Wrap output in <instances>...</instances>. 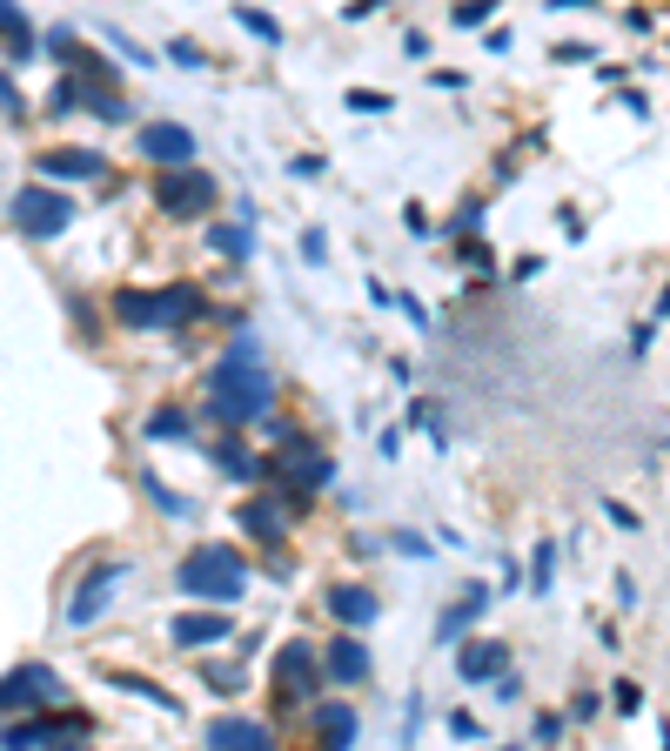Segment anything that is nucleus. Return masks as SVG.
Masks as SVG:
<instances>
[{
	"instance_id": "20e7f679",
	"label": "nucleus",
	"mask_w": 670,
	"mask_h": 751,
	"mask_svg": "<svg viewBox=\"0 0 670 751\" xmlns=\"http://www.w3.org/2000/svg\"><path fill=\"white\" fill-rule=\"evenodd\" d=\"M14 222H21L27 235H41V242H48V235H61V228L74 222V202H67L54 182H27V188L14 195Z\"/></svg>"
},
{
	"instance_id": "f3484780",
	"label": "nucleus",
	"mask_w": 670,
	"mask_h": 751,
	"mask_svg": "<svg viewBox=\"0 0 670 751\" xmlns=\"http://www.w3.org/2000/svg\"><path fill=\"white\" fill-rule=\"evenodd\" d=\"M483 604H490V590L477 584V590H469V598H463V604H450V611H443V624H437V638H443V644H450V638H463V630H469V624H477V617H483Z\"/></svg>"
},
{
	"instance_id": "a211bd4d",
	"label": "nucleus",
	"mask_w": 670,
	"mask_h": 751,
	"mask_svg": "<svg viewBox=\"0 0 670 751\" xmlns=\"http://www.w3.org/2000/svg\"><path fill=\"white\" fill-rule=\"evenodd\" d=\"M194 315H202V289L194 283H175V289H162V323H194Z\"/></svg>"
},
{
	"instance_id": "6e6552de",
	"label": "nucleus",
	"mask_w": 670,
	"mask_h": 751,
	"mask_svg": "<svg viewBox=\"0 0 670 751\" xmlns=\"http://www.w3.org/2000/svg\"><path fill=\"white\" fill-rule=\"evenodd\" d=\"M168 630H175V644H188V651H202V644H222V638H235V624H228V611H222V604H208V611H181Z\"/></svg>"
},
{
	"instance_id": "6ab92c4d",
	"label": "nucleus",
	"mask_w": 670,
	"mask_h": 751,
	"mask_svg": "<svg viewBox=\"0 0 670 751\" xmlns=\"http://www.w3.org/2000/svg\"><path fill=\"white\" fill-rule=\"evenodd\" d=\"M242 530L255 543H282V510L275 503H242Z\"/></svg>"
},
{
	"instance_id": "bb28decb",
	"label": "nucleus",
	"mask_w": 670,
	"mask_h": 751,
	"mask_svg": "<svg viewBox=\"0 0 670 751\" xmlns=\"http://www.w3.org/2000/svg\"><path fill=\"white\" fill-rule=\"evenodd\" d=\"M549 571H557V543H536V558H530V584L549 590Z\"/></svg>"
},
{
	"instance_id": "2eb2a0df",
	"label": "nucleus",
	"mask_w": 670,
	"mask_h": 751,
	"mask_svg": "<svg viewBox=\"0 0 670 751\" xmlns=\"http://www.w3.org/2000/svg\"><path fill=\"white\" fill-rule=\"evenodd\" d=\"M114 315H122L128 329H162V296H148V289H122V296H114Z\"/></svg>"
},
{
	"instance_id": "4be33fe9",
	"label": "nucleus",
	"mask_w": 670,
	"mask_h": 751,
	"mask_svg": "<svg viewBox=\"0 0 670 751\" xmlns=\"http://www.w3.org/2000/svg\"><path fill=\"white\" fill-rule=\"evenodd\" d=\"M315 731H323L329 744H356V711H349V704H323V711H315Z\"/></svg>"
},
{
	"instance_id": "b1692460",
	"label": "nucleus",
	"mask_w": 670,
	"mask_h": 751,
	"mask_svg": "<svg viewBox=\"0 0 670 751\" xmlns=\"http://www.w3.org/2000/svg\"><path fill=\"white\" fill-rule=\"evenodd\" d=\"M108 685H114V691H135V698H148V704H162V711H181V704H175V698H168L162 685H148V678H135V671H108Z\"/></svg>"
},
{
	"instance_id": "1a4fd4ad",
	"label": "nucleus",
	"mask_w": 670,
	"mask_h": 751,
	"mask_svg": "<svg viewBox=\"0 0 670 751\" xmlns=\"http://www.w3.org/2000/svg\"><path fill=\"white\" fill-rule=\"evenodd\" d=\"M108 175V162L94 148H54V154H41V182H101Z\"/></svg>"
},
{
	"instance_id": "5701e85b",
	"label": "nucleus",
	"mask_w": 670,
	"mask_h": 751,
	"mask_svg": "<svg viewBox=\"0 0 670 751\" xmlns=\"http://www.w3.org/2000/svg\"><path fill=\"white\" fill-rule=\"evenodd\" d=\"M208 249H215V255H228V262H249V222L235 215L228 228H208Z\"/></svg>"
},
{
	"instance_id": "4468645a",
	"label": "nucleus",
	"mask_w": 670,
	"mask_h": 751,
	"mask_svg": "<svg viewBox=\"0 0 670 751\" xmlns=\"http://www.w3.org/2000/svg\"><path fill=\"white\" fill-rule=\"evenodd\" d=\"M275 678H282V691L289 698H302L308 685H315V651L295 638V644H282V658H275Z\"/></svg>"
},
{
	"instance_id": "c756f323",
	"label": "nucleus",
	"mask_w": 670,
	"mask_h": 751,
	"mask_svg": "<svg viewBox=\"0 0 670 751\" xmlns=\"http://www.w3.org/2000/svg\"><path fill=\"white\" fill-rule=\"evenodd\" d=\"M302 255L323 262V255H329V235H323V228H302Z\"/></svg>"
},
{
	"instance_id": "393cba45",
	"label": "nucleus",
	"mask_w": 670,
	"mask_h": 751,
	"mask_svg": "<svg viewBox=\"0 0 670 751\" xmlns=\"http://www.w3.org/2000/svg\"><path fill=\"white\" fill-rule=\"evenodd\" d=\"M141 429H148L154 443H181V437H188V416H181V410H154Z\"/></svg>"
},
{
	"instance_id": "cd10ccee",
	"label": "nucleus",
	"mask_w": 670,
	"mask_h": 751,
	"mask_svg": "<svg viewBox=\"0 0 670 751\" xmlns=\"http://www.w3.org/2000/svg\"><path fill=\"white\" fill-rule=\"evenodd\" d=\"M496 14V0H463V8H456V27H483Z\"/></svg>"
},
{
	"instance_id": "9b49d317",
	"label": "nucleus",
	"mask_w": 670,
	"mask_h": 751,
	"mask_svg": "<svg viewBox=\"0 0 670 751\" xmlns=\"http://www.w3.org/2000/svg\"><path fill=\"white\" fill-rule=\"evenodd\" d=\"M323 671H329L336 685H363V678H369V651H363V638H329Z\"/></svg>"
},
{
	"instance_id": "423d86ee",
	"label": "nucleus",
	"mask_w": 670,
	"mask_h": 751,
	"mask_svg": "<svg viewBox=\"0 0 670 751\" xmlns=\"http://www.w3.org/2000/svg\"><path fill=\"white\" fill-rule=\"evenodd\" d=\"M88 731H94V725L81 718V711H61V718H54V704H48V718H14V725H8V744H14V751H27V744H61V738L81 744Z\"/></svg>"
},
{
	"instance_id": "72a5a7b5",
	"label": "nucleus",
	"mask_w": 670,
	"mask_h": 751,
	"mask_svg": "<svg viewBox=\"0 0 670 751\" xmlns=\"http://www.w3.org/2000/svg\"><path fill=\"white\" fill-rule=\"evenodd\" d=\"M557 8H597V0H557Z\"/></svg>"
},
{
	"instance_id": "f03ea898",
	"label": "nucleus",
	"mask_w": 670,
	"mask_h": 751,
	"mask_svg": "<svg viewBox=\"0 0 670 751\" xmlns=\"http://www.w3.org/2000/svg\"><path fill=\"white\" fill-rule=\"evenodd\" d=\"M175 584L188 590V598H202V604H235L249 590V564L235 558L228 543H194L181 558V571H175Z\"/></svg>"
},
{
	"instance_id": "f257e3e1",
	"label": "nucleus",
	"mask_w": 670,
	"mask_h": 751,
	"mask_svg": "<svg viewBox=\"0 0 670 751\" xmlns=\"http://www.w3.org/2000/svg\"><path fill=\"white\" fill-rule=\"evenodd\" d=\"M268 403H275V370L262 363V349L242 336V342H235L222 363L208 370V416L228 423V429H249V423L268 416Z\"/></svg>"
},
{
	"instance_id": "c85d7f7f",
	"label": "nucleus",
	"mask_w": 670,
	"mask_h": 751,
	"mask_svg": "<svg viewBox=\"0 0 670 751\" xmlns=\"http://www.w3.org/2000/svg\"><path fill=\"white\" fill-rule=\"evenodd\" d=\"M349 108H356V114H382L389 95H376V88H349Z\"/></svg>"
},
{
	"instance_id": "2f4dec72",
	"label": "nucleus",
	"mask_w": 670,
	"mask_h": 751,
	"mask_svg": "<svg viewBox=\"0 0 670 751\" xmlns=\"http://www.w3.org/2000/svg\"><path fill=\"white\" fill-rule=\"evenodd\" d=\"M21 108H27V101H21V88L8 82V74H0V114H21Z\"/></svg>"
},
{
	"instance_id": "a878e982",
	"label": "nucleus",
	"mask_w": 670,
	"mask_h": 751,
	"mask_svg": "<svg viewBox=\"0 0 670 751\" xmlns=\"http://www.w3.org/2000/svg\"><path fill=\"white\" fill-rule=\"evenodd\" d=\"M235 21H242V27L255 34V41H268V48H275V41H282V27H275L268 14H255V8H242V14H235Z\"/></svg>"
},
{
	"instance_id": "412c9836",
	"label": "nucleus",
	"mask_w": 670,
	"mask_h": 751,
	"mask_svg": "<svg viewBox=\"0 0 670 751\" xmlns=\"http://www.w3.org/2000/svg\"><path fill=\"white\" fill-rule=\"evenodd\" d=\"M208 456H215V470H228V477H242V484H255V477H262V463H255L242 443H235V437H222Z\"/></svg>"
},
{
	"instance_id": "7c9ffc66",
	"label": "nucleus",
	"mask_w": 670,
	"mask_h": 751,
	"mask_svg": "<svg viewBox=\"0 0 670 751\" xmlns=\"http://www.w3.org/2000/svg\"><path fill=\"white\" fill-rule=\"evenodd\" d=\"M208 685H222V691H235V685H242V671H235V664H208Z\"/></svg>"
},
{
	"instance_id": "9d476101",
	"label": "nucleus",
	"mask_w": 670,
	"mask_h": 751,
	"mask_svg": "<svg viewBox=\"0 0 670 751\" xmlns=\"http://www.w3.org/2000/svg\"><path fill=\"white\" fill-rule=\"evenodd\" d=\"M114 577H122V564H94V571L81 577V590H74L67 617H74V624H94V617H101V604L114 598Z\"/></svg>"
},
{
	"instance_id": "f8f14e48",
	"label": "nucleus",
	"mask_w": 670,
	"mask_h": 751,
	"mask_svg": "<svg viewBox=\"0 0 670 751\" xmlns=\"http://www.w3.org/2000/svg\"><path fill=\"white\" fill-rule=\"evenodd\" d=\"M323 604L336 624H376V590H363V584H329Z\"/></svg>"
},
{
	"instance_id": "ddd939ff",
	"label": "nucleus",
	"mask_w": 670,
	"mask_h": 751,
	"mask_svg": "<svg viewBox=\"0 0 670 751\" xmlns=\"http://www.w3.org/2000/svg\"><path fill=\"white\" fill-rule=\"evenodd\" d=\"M208 744H222V751H268L275 738H268V725H255V718H215V725H208Z\"/></svg>"
},
{
	"instance_id": "0eeeda50",
	"label": "nucleus",
	"mask_w": 670,
	"mask_h": 751,
	"mask_svg": "<svg viewBox=\"0 0 670 751\" xmlns=\"http://www.w3.org/2000/svg\"><path fill=\"white\" fill-rule=\"evenodd\" d=\"M141 154L154 168H181V162H194V135L181 122H148L141 128Z\"/></svg>"
},
{
	"instance_id": "39448f33",
	"label": "nucleus",
	"mask_w": 670,
	"mask_h": 751,
	"mask_svg": "<svg viewBox=\"0 0 670 751\" xmlns=\"http://www.w3.org/2000/svg\"><path fill=\"white\" fill-rule=\"evenodd\" d=\"M61 671L48 664H14L8 678H0V711H34V704H61Z\"/></svg>"
},
{
	"instance_id": "dca6fc26",
	"label": "nucleus",
	"mask_w": 670,
	"mask_h": 751,
	"mask_svg": "<svg viewBox=\"0 0 670 751\" xmlns=\"http://www.w3.org/2000/svg\"><path fill=\"white\" fill-rule=\"evenodd\" d=\"M456 664H463L469 685H483V678H503V671H509V651H503V644H463Z\"/></svg>"
},
{
	"instance_id": "7ed1b4c3",
	"label": "nucleus",
	"mask_w": 670,
	"mask_h": 751,
	"mask_svg": "<svg viewBox=\"0 0 670 751\" xmlns=\"http://www.w3.org/2000/svg\"><path fill=\"white\" fill-rule=\"evenodd\" d=\"M222 202V188H215V175H202V168H162V175H154V209H162V215H208Z\"/></svg>"
},
{
	"instance_id": "473e14b6",
	"label": "nucleus",
	"mask_w": 670,
	"mask_h": 751,
	"mask_svg": "<svg viewBox=\"0 0 670 751\" xmlns=\"http://www.w3.org/2000/svg\"><path fill=\"white\" fill-rule=\"evenodd\" d=\"M663 315H670V283H663V296H657V323H663Z\"/></svg>"
},
{
	"instance_id": "aec40b11",
	"label": "nucleus",
	"mask_w": 670,
	"mask_h": 751,
	"mask_svg": "<svg viewBox=\"0 0 670 751\" xmlns=\"http://www.w3.org/2000/svg\"><path fill=\"white\" fill-rule=\"evenodd\" d=\"M0 34H8V54H14V61L34 54V27H27V14L14 8V0H0Z\"/></svg>"
}]
</instances>
